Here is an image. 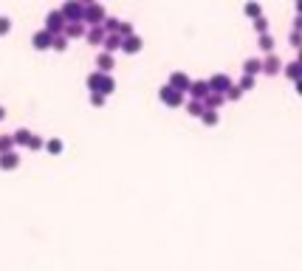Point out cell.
<instances>
[{
  "label": "cell",
  "instance_id": "cell-1",
  "mask_svg": "<svg viewBox=\"0 0 302 271\" xmlns=\"http://www.w3.org/2000/svg\"><path fill=\"white\" fill-rule=\"evenodd\" d=\"M104 17H107V11H104V6L99 0L91 3V6H85V11H82V23H85V26H102Z\"/></svg>",
  "mask_w": 302,
  "mask_h": 271
},
{
  "label": "cell",
  "instance_id": "cell-2",
  "mask_svg": "<svg viewBox=\"0 0 302 271\" xmlns=\"http://www.w3.org/2000/svg\"><path fill=\"white\" fill-rule=\"evenodd\" d=\"M184 96H187V93H181V90H175V88H170V85H164L161 90H158V99H161L167 107H181Z\"/></svg>",
  "mask_w": 302,
  "mask_h": 271
},
{
  "label": "cell",
  "instance_id": "cell-3",
  "mask_svg": "<svg viewBox=\"0 0 302 271\" xmlns=\"http://www.w3.org/2000/svg\"><path fill=\"white\" fill-rule=\"evenodd\" d=\"M206 85H209V93H220L223 96L226 90L232 88V77L229 74H215L212 79H206Z\"/></svg>",
  "mask_w": 302,
  "mask_h": 271
},
{
  "label": "cell",
  "instance_id": "cell-4",
  "mask_svg": "<svg viewBox=\"0 0 302 271\" xmlns=\"http://www.w3.org/2000/svg\"><path fill=\"white\" fill-rule=\"evenodd\" d=\"M82 11H85V6H82L79 0H65V6L60 9V14L65 17V23H74V20H82Z\"/></svg>",
  "mask_w": 302,
  "mask_h": 271
},
{
  "label": "cell",
  "instance_id": "cell-5",
  "mask_svg": "<svg viewBox=\"0 0 302 271\" xmlns=\"http://www.w3.org/2000/svg\"><path fill=\"white\" fill-rule=\"evenodd\" d=\"M62 28H65V17L60 14V9H54L45 14V31L48 34H62Z\"/></svg>",
  "mask_w": 302,
  "mask_h": 271
},
{
  "label": "cell",
  "instance_id": "cell-6",
  "mask_svg": "<svg viewBox=\"0 0 302 271\" xmlns=\"http://www.w3.org/2000/svg\"><path fill=\"white\" fill-rule=\"evenodd\" d=\"M190 82H192V79L187 77L184 71H173V74H170V82H167V85L175 88V90H181V93H187V90H190Z\"/></svg>",
  "mask_w": 302,
  "mask_h": 271
},
{
  "label": "cell",
  "instance_id": "cell-7",
  "mask_svg": "<svg viewBox=\"0 0 302 271\" xmlns=\"http://www.w3.org/2000/svg\"><path fill=\"white\" fill-rule=\"evenodd\" d=\"M88 26L82 23V20H74V23H65V28H62V34L68 37V40H79V37H85Z\"/></svg>",
  "mask_w": 302,
  "mask_h": 271
},
{
  "label": "cell",
  "instance_id": "cell-8",
  "mask_svg": "<svg viewBox=\"0 0 302 271\" xmlns=\"http://www.w3.org/2000/svg\"><path fill=\"white\" fill-rule=\"evenodd\" d=\"M280 68H283V65H280V57H274V54H268L266 60H260V71L268 74V77H277Z\"/></svg>",
  "mask_w": 302,
  "mask_h": 271
},
{
  "label": "cell",
  "instance_id": "cell-9",
  "mask_svg": "<svg viewBox=\"0 0 302 271\" xmlns=\"http://www.w3.org/2000/svg\"><path fill=\"white\" fill-rule=\"evenodd\" d=\"M116 68V60H113V54L107 51H99L96 54V71H102V74H110Z\"/></svg>",
  "mask_w": 302,
  "mask_h": 271
},
{
  "label": "cell",
  "instance_id": "cell-10",
  "mask_svg": "<svg viewBox=\"0 0 302 271\" xmlns=\"http://www.w3.org/2000/svg\"><path fill=\"white\" fill-rule=\"evenodd\" d=\"M141 45H144V43H141V37H138V34L121 37V51H124V54H138V51H141Z\"/></svg>",
  "mask_w": 302,
  "mask_h": 271
},
{
  "label": "cell",
  "instance_id": "cell-11",
  "mask_svg": "<svg viewBox=\"0 0 302 271\" xmlns=\"http://www.w3.org/2000/svg\"><path fill=\"white\" fill-rule=\"evenodd\" d=\"M51 37L54 34H48V31L43 28V31H37V34L31 37V45H34L37 51H48V48H51Z\"/></svg>",
  "mask_w": 302,
  "mask_h": 271
},
{
  "label": "cell",
  "instance_id": "cell-12",
  "mask_svg": "<svg viewBox=\"0 0 302 271\" xmlns=\"http://www.w3.org/2000/svg\"><path fill=\"white\" fill-rule=\"evenodd\" d=\"M190 99H203L209 93V85H206V79H195V82H190Z\"/></svg>",
  "mask_w": 302,
  "mask_h": 271
},
{
  "label": "cell",
  "instance_id": "cell-13",
  "mask_svg": "<svg viewBox=\"0 0 302 271\" xmlns=\"http://www.w3.org/2000/svg\"><path fill=\"white\" fill-rule=\"evenodd\" d=\"M104 34H107V31H104L102 26H91V28L85 31V40L94 45V48H99V45H102V40H104Z\"/></svg>",
  "mask_w": 302,
  "mask_h": 271
},
{
  "label": "cell",
  "instance_id": "cell-14",
  "mask_svg": "<svg viewBox=\"0 0 302 271\" xmlns=\"http://www.w3.org/2000/svg\"><path fill=\"white\" fill-rule=\"evenodd\" d=\"M113 90H116V79L110 74H102L99 77V88H96V93H102V96H110Z\"/></svg>",
  "mask_w": 302,
  "mask_h": 271
},
{
  "label": "cell",
  "instance_id": "cell-15",
  "mask_svg": "<svg viewBox=\"0 0 302 271\" xmlns=\"http://www.w3.org/2000/svg\"><path fill=\"white\" fill-rule=\"evenodd\" d=\"M17 167H20V156L14 153V150L0 153V170H17Z\"/></svg>",
  "mask_w": 302,
  "mask_h": 271
},
{
  "label": "cell",
  "instance_id": "cell-16",
  "mask_svg": "<svg viewBox=\"0 0 302 271\" xmlns=\"http://www.w3.org/2000/svg\"><path fill=\"white\" fill-rule=\"evenodd\" d=\"M102 51H107V54L121 51V37H119V34H104V40H102Z\"/></svg>",
  "mask_w": 302,
  "mask_h": 271
},
{
  "label": "cell",
  "instance_id": "cell-17",
  "mask_svg": "<svg viewBox=\"0 0 302 271\" xmlns=\"http://www.w3.org/2000/svg\"><path fill=\"white\" fill-rule=\"evenodd\" d=\"M201 102H203V107H209V110H220V107L226 105V99L220 96V93H206Z\"/></svg>",
  "mask_w": 302,
  "mask_h": 271
},
{
  "label": "cell",
  "instance_id": "cell-18",
  "mask_svg": "<svg viewBox=\"0 0 302 271\" xmlns=\"http://www.w3.org/2000/svg\"><path fill=\"white\" fill-rule=\"evenodd\" d=\"M28 139H31V130H26V127H20V130L11 133V141H14V147H26Z\"/></svg>",
  "mask_w": 302,
  "mask_h": 271
},
{
  "label": "cell",
  "instance_id": "cell-19",
  "mask_svg": "<svg viewBox=\"0 0 302 271\" xmlns=\"http://www.w3.org/2000/svg\"><path fill=\"white\" fill-rule=\"evenodd\" d=\"M243 11H246V17H260V14H263V6H260L257 0H246V6H243Z\"/></svg>",
  "mask_w": 302,
  "mask_h": 271
},
{
  "label": "cell",
  "instance_id": "cell-20",
  "mask_svg": "<svg viewBox=\"0 0 302 271\" xmlns=\"http://www.w3.org/2000/svg\"><path fill=\"white\" fill-rule=\"evenodd\" d=\"M243 74H246V77H257L260 74V60L257 57H251V60L243 62Z\"/></svg>",
  "mask_w": 302,
  "mask_h": 271
},
{
  "label": "cell",
  "instance_id": "cell-21",
  "mask_svg": "<svg viewBox=\"0 0 302 271\" xmlns=\"http://www.w3.org/2000/svg\"><path fill=\"white\" fill-rule=\"evenodd\" d=\"M201 122L206 124V127H215L217 124V119H220V116H217V110H209V107H203V113L198 116Z\"/></svg>",
  "mask_w": 302,
  "mask_h": 271
},
{
  "label": "cell",
  "instance_id": "cell-22",
  "mask_svg": "<svg viewBox=\"0 0 302 271\" xmlns=\"http://www.w3.org/2000/svg\"><path fill=\"white\" fill-rule=\"evenodd\" d=\"M43 150H48L51 156H60L62 150H65V144H62V139H48V141L43 144Z\"/></svg>",
  "mask_w": 302,
  "mask_h": 271
},
{
  "label": "cell",
  "instance_id": "cell-23",
  "mask_svg": "<svg viewBox=\"0 0 302 271\" xmlns=\"http://www.w3.org/2000/svg\"><path fill=\"white\" fill-rule=\"evenodd\" d=\"M51 48L54 51H68V37L65 34H54L51 37Z\"/></svg>",
  "mask_w": 302,
  "mask_h": 271
},
{
  "label": "cell",
  "instance_id": "cell-24",
  "mask_svg": "<svg viewBox=\"0 0 302 271\" xmlns=\"http://www.w3.org/2000/svg\"><path fill=\"white\" fill-rule=\"evenodd\" d=\"M257 45H260V51H266V54H271V51H274V37H271V34H260Z\"/></svg>",
  "mask_w": 302,
  "mask_h": 271
},
{
  "label": "cell",
  "instance_id": "cell-25",
  "mask_svg": "<svg viewBox=\"0 0 302 271\" xmlns=\"http://www.w3.org/2000/svg\"><path fill=\"white\" fill-rule=\"evenodd\" d=\"M187 113L190 116H201L203 113V102H201V99H190V102H187Z\"/></svg>",
  "mask_w": 302,
  "mask_h": 271
},
{
  "label": "cell",
  "instance_id": "cell-26",
  "mask_svg": "<svg viewBox=\"0 0 302 271\" xmlns=\"http://www.w3.org/2000/svg\"><path fill=\"white\" fill-rule=\"evenodd\" d=\"M102 28L107 31V34H116V31H119V20H116V17H104L102 20Z\"/></svg>",
  "mask_w": 302,
  "mask_h": 271
},
{
  "label": "cell",
  "instance_id": "cell-27",
  "mask_svg": "<svg viewBox=\"0 0 302 271\" xmlns=\"http://www.w3.org/2000/svg\"><path fill=\"white\" fill-rule=\"evenodd\" d=\"M240 96H243V90H240L237 85H234V82H232V88H229V90L223 93V99H226V102H237Z\"/></svg>",
  "mask_w": 302,
  "mask_h": 271
},
{
  "label": "cell",
  "instance_id": "cell-28",
  "mask_svg": "<svg viewBox=\"0 0 302 271\" xmlns=\"http://www.w3.org/2000/svg\"><path fill=\"white\" fill-rule=\"evenodd\" d=\"M251 26H254V31H257V34H268V20L263 17V14H260V17H254V23H251Z\"/></svg>",
  "mask_w": 302,
  "mask_h": 271
},
{
  "label": "cell",
  "instance_id": "cell-29",
  "mask_svg": "<svg viewBox=\"0 0 302 271\" xmlns=\"http://www.w3.org/2000/svg\"><path fill=\"white\" fill-rule=\"evenodd\" d=\"M99 77H102V71H94V74H88V79H85L88 90H96V88H99Z\"/></svg>",
  "mask_w": 302,
  "mask_h": 271
},
{
  "label": "cell",
  "instance_id": "cell-30",
  "mask_svg": "<svg viewBox=\"0 0 302 271\" xmlns=\"http://www.w3.org/2000/svg\"><path fill=\"white\" fill-rule=\"evenodd\" d=\"M254 85H257V79H254V77H246V74H243L240 82H237V88H240V90H251Z\"/></svg>",
  "mask_w": 302,
  "mask_h": 271
},
{
  "label": "cell",
  "instance_id": "cell-31",
  "mask_svg": "<svg viewBox=\"0 0 302 271\" xmlns=\"http://www.w3.org/2000/svg\"><path fill=\"white\" fill-rule=\"evenodd\" d=\"M285 74H288V79L297 82V79H300V62H288V65H285Z\"/></svg>",
  "mask_w": 302,
  "mask_h": 271
},
{
  "label": "cell",
  "instance_id": "cell-32",
  "mask_svg": "<svg viewBox=\"0 0 302 271\" xmlns=\"http://www.w3.org/2000/svg\"><path fill=\"white\" fill-rule=\"evenodd\" d=\"M43 144H45V141H43V136H37V133H31V139H28V144H26V147H28V150H43Z\"/></svg>",
  "mask_w": 302,
  "mask_h": 271
},
{
  "label": "cell",
  "instance_id": "cell-33",
  "mask_svg": "<svg viewBox=\"0 0 302 271\" xmlns=\"http://www.w3.org/2000/svg\"><path fill=\"white\" fill-rule=\"evenodd\" d=\"M119 37H130V34H136L133 31V23H124V20H119V31H116Z\"/></svg>",
  "mask_w": 302,
  "mask_h": 271
},
{
  "label": "cell",
  "instance_id": "cell-34",
  "mask_svg": "<svg viewBox=\"0 0 302 271\" xmlns=\"http://www.w3.org/2000/svg\"><path fill=\"white\" fill-rule=\"evenodd\" d=\"M9 150H14V141H11V136H0V153H9Z\"/></svg>",
  "mask_w": 302,
  "mask_h": 271
},
{
  "label": "cell",
  "instance_id": "cell-35",
  "mask_svg": "<svg viewBox=\"0 0 302 271\" xmlns=\"http://www.w3.org/2000/svg\"><path fill=\"white\" fill-rule=\"evenodd\" d=\"M9 31H11V20L3 14V17H0V37H6Z\"/></svg>",
  "mask_w": 302,
  "mask_h": 271
},
{
  "label": "cell",
  "instance_id": "cell-36",
  "mask_svg": "<svg viewBox=\"0 0 302 271\" xmlns=\"http://www.w3.org/2000/svg\"><path fill=\"white\" fill-rule=\"evenodd\" d=\"M104 99H107V96L96 93V90H91V105H94V107H104Z\"/></svg>",
  "mask_w": 302,
  "mask_h": 271
},
{
  "label": "cell",
  "instance_id": "cell-37",
  "mask_svg": "<svg viewBox=\"0 0 302 271\" xmlns=\"http://www.w3.org/2000/svg\"><path fill=\"white\" fill-rule=\"evenodd\" d=\"M291 45H294V48H300V34H297V31L291 34Z\"/></svg>",
  "mask_w": 302,
  "mask_h": 271
},
{
  "label": "cell",
  "instance_id": "cell-38",
  "mask_svg": "<svg viewBox=\"0 0 302 271\" xmlns=\"http://www.w3.org/2000/svg\"><path fill=\"white\" fill-rule=\"evenodd\" d=\"M3 119H6V107L0 105V122H3Z\"/></svg>",
  "mask_w": 302,
  "mask_h": 271
},
{
  "label": "cell",
  "instance_id": "cell-39",
  "mask_svg": "<svg viewBox=\"0 0 302 271\" xmlns=\"http://www.w3.org/2000/svg\"><path fill=\"white\" fill-rule=\"evenodd\" d=\"M79 3H82V6H91V3H96V0H79Z\"/></svg>",
  "mask_w": 302,
  "mask_h": 271
}]
</instances>
